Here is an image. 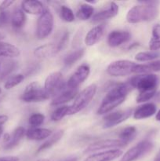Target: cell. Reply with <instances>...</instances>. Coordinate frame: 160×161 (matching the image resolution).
Masks as SVG:
<instances>
[{
  "mask_svg": "<svg viewBox=\"0 0 160 161\" xmlns=\"http://www.w3.org/2000/svg\"><path fill=\"white\" fill-rule=\"evenodd\" d=\"M60 17L64 21L70 23L75 20V14L73 11L67 6H61L60 9Z\"/></svg>",
  "mask_w": 160,
  "mask_h": 161,
  "instance_id": "d6a6232c",
  "label": "cell"
},
{
  "mask_svg": "<svg viewBox=\"0 0 160 161\" xmlns=\"http://www.w3.org/2000/svg\"><path fill=\"white\" fill-rule=\"evenodd\" d=\"M37 161H50V160H48V159H39Z\"/></svg>",
  "mask_w": 160,
  "mask_h": 161,
  "instance_id": "681fc988",
  "label": "cell"
},
{
  "mask_svg": "<svg viewBox=\"0 0 160 161\" xmlns=\"http://www.w3.org/2000/svg\"><path fill=\"white\" fill-rule=\"evenodd\" d=\"M0 161H19V158L17 157H0Z\"/></svg>",
  "mask_w": 160,
  "mask_h": 161,
  "instance_id": "60d3db41",
  "label": "cell"
},
{
  "mask_svg": "<svg viewBox=\"0 0 160 161\" xmlns=\"http://www.w3.org/2000/svg\"><path fill=\"white\" fill-rule=\"evenodd\" d=\"M3 125H0V138H1V136L3 135Z\"/></svg>",
  "mask_w": 160,
  "mask_h": 161,
  "instance_id": "c3c4849f",
  "label": "cell"
},
{
  "mask_svg": "<svg viewBox=\"0 0 160 161\" xmlns=\"http://www.w3.org/2000/svg\"><path fill=\"white\" fill-rule=\"evenodd\" d=\"M2 92H3V91H2V89H1V88H0V94H2Z\"/></svg>",
  "mask_w": 160,
  "mask_h": 161,
  "instance_id": "f907efd6",
  "label": "cell"
},
{
  "mask_svg": "<svg viewBox=\"0 0 160 161\" xmlns=\"http://www.w3.org/2000/svg\"><path fill=\"white\" fill-rule=\"evenodd\" d=\"M130 89L131 86L129 83H118L111 86L102 99L101 103L97 110V114H107L123 103L130 93Z\"/></svg>",
  "mask_w": 160,
  "mask_h": 161,
  "instance_id": "6da1fadb",
  "label": "cell"
},
{
  "mask_svg": "<svg viewBox=\"0 0 160 161\" xmlns=\"http://www.w3.org/2000/svg\"><path fill=\"white\" fill-rule=\"evenodd\" d=\"M25 129L23 127H18L13 130L12 135H10V139L7 143L5 144V149H11L17 146L25 135Z\"/></svg>",
  "mask_w": 160,
  "mask_h": 161,
  "instance_id": "cb8c5ba5",
  "label": "cell"
},
{
  "mask_svg": "<svg viewBox=\"0 0 160 161\" xmlns=\"http://www.w3.org/2000/svg\"><path fill=\"white\" fill-rule=\"evenodd\" d=\"M63 161H78V158L77 157H70V158H67L64 160Z\"/></svg>",
  "mask_w": 160,
  "mask_h": 161,
  "instance_id": "ee69618b",
  "label": "cell"
},
{
  "mask_svg": "<svg viewBox=\"0 0 160 161\" xmlns=\"http://www.w3.org/2000/svg\"><path fill=\"white\" fill-rule=\"evenodd\" d=\"M155 72H160V60L153 61L147 64H136L133 73L151 74Z\"/></svg>",
  "mask_w": 160,
  "mask_h": 161,
  "instance_id": "603a6c76",
  "label": "cell"
},
{
  "mask_svg": "<svg viewBox=\"0 0 160 161\" xmlns=\"http://www.w3.org/2000/svg\"><path fill=\"white\" fill-rule=\"evenodd\" d=\"M136 128L133 126H130L124 128L119 134V140L123 142L125 145L133 141L136 135Z\"/></svg>",
  "mask_w": 160,
  "mask_h": 161,
  "instance_id": "f1b7e54d",
  "label": "cell"
},
{
  "mask_svg": "<svg viewBox=\"0 0 160 161\" xmlns=\"http://www.w3.org/2000/svg\"><path fill=\"white\" fill-rule=\"evenodd\" d=\"M155 94H156V91L139 93V94H138V96L136 97V102H137V103H143V102H147V101L151 100L152 97H155Z\"/></svg>",
  "mask_w": 160,
  "mask_h": 161,
  "instance_id": "74e56055",
  "label": "cell"
},
{
  "mask_svg": "<svg viewBox=\"0 0 160 161\" xmlns=\"http://www.w3.org/2000/svg\"><path fill=\"white\" fill-rule=\"evenodd\" d=\"M125 146L126 145L119 139H111H111H103L89 145L86 149L85 153H89L103 150V149H118L119 147H125Z\"/></svg>",
  "mask_w": 160,
  "mask_h": 161,
  "instance_id": "7c38bea8",
  "label": "cell"
},
{
  "mask_svg": "<svg viewBox=\"0 0 160 161\" xmlns=\"http://www.w3.org/2000/svg\"><path fill=\"white\" fill-rule=\"evenodd\" d=\"M9 119V117L6 115H0V125H3L6 124Z\"/></svg>",
  "mask_w": 160,
  "mask_h": 161,
  "instance_id": "b9f144b4",
  "label": "cell"
},
{
  "mask_svg": "<svg viewBox=\"0 0 160 161\" xmlns=\"http://www.w3.org/2000/svg\"><path fill=\"white\" fill-rule=\"evenodd\" d=\"M89 73H90L89 66L86 64H82L71 75L66 83V86L70 89H78V86L88 78Z\"/></svg>",
  "mask_w": 160,
  "mask_h": 161,
  "instance_id": "8fae6325",
  "label": "cell"
},
{
  "mask_svg": "<svg viewBox=\"0 0 160 161\" xmlns=\"http://www.w3.org/2000/svg\"><path fill=\"white\" fill-rule=\"evenodd\" d=\"M11 20V14L8 10L0 11V27H5Z\"/></svg>",
  "mask_w": 160,
  "mask_h": 161,
  "instance_id": "f35d334b",
  "label": "cell"
},
{
  "mask_svg": "<svg viewBox=\"0 0 160 161\" xmlns=\"http://www.w3.org/2000/svg\"><path fill=\"white\" fill-rule=\"evenodd\" d=\"M155 99L157 101V102H160V91H158V92H156V94H155Z\"/></svg>",
  "mask_w": 160,
  "mask_h": 161,
  "instance_id": "7bdbcfd3",
  "label": "cell"
},
{
  "mask_svg": "<svg viewBox=\"0 0 160 161\" xmlns=\"http://www.w3.org/2000/svg\"><path fill=\"white\" fill-rule=\"evenodd\" d=\"M97 89V85L93 83L78 93L72 105L69 106V116L76 114L87 107L95 96Z\"/></svg>",
  "mask_w": 160,
  "mask_h": 161,
  "instance_id": "3957f363",
  "label": "cell"
},
{
  "mask_svg": "<svg viewBox=\"0 0 160 161\" xmlns=\"http://www.w3.org/2000/svg\"><path fill=\"white\" fill-rule=\"evenodd\" d=\"M121 149H114L93 153L85 159L84 161H113L122 155Z\"/></svg>",
  "mask_w": 160,
  "mask_h": 161,
  "instance_id": "5bb4252c",
  "label": "cell"
},
{
  "mask_svg": "<svg viewBox=\"0 0 160 161\" xmlns=\"http://www.w3.org/2000/svg\"><path fill=\"white\" fill-rule=\"evenodd\" d=\"M44 120H45V116L43 114H42V113H34L29 117L28 123L31 126V127L36 128V127L42 125L44 123Z\"/></svg>",
  "mask_w": 160,
  "mask_h": 161,
  "instance_id": "8d00e7d4",
  "label": "cell"
},
{
  "mask_svg": "<svg viewBox=\"0 0 160 161\" xmlns=\"http://www.w3.org/2000/svg\"><path fill=\"white\" fill-rule=\"evenodd\" d=\"M20 99L24 102L33 103V102H40L48 100L50 97L45 92L44 86H42L38 82H32L27 85Z\"/></svg>",
  "mask_w": 160,
  "mask_h": 161,
  "instance_id": "5b68a950",
  "label": "cell"
},
{
  "mask_svg": "<svg viewBox=\"0 0 160 161\" xmlns=\"http://www.w3.org/2000/svg\"><path fill=\"white\" fill-rule=\"evenodd\" d=\"M131 34L128 31L114 30L108 36V44L111 47H118L130 40Z\"/></svg>",
  "mask_w": 160,
  "mask_h": 161,
  "instance_id": "9a60e30c",
  "label": "cell"
},
{
  "mask_svg": "<svg viewBox=\"0 0 160 161\" xmlns=\"http://www.w3.org/2000/svg\"><path fill=\"white\" fill-rule=\"evenodd\" d=\"M156 106L153 103H146L138 107L133 113L135 119H144L151 117L156 113Z\"/></svg>",
  "mask_w": 160,
  "mask_h": 161,
  "instance_id": "ffe728a7",
  "label": "cell"
},
{
  "mask_svg": "<svg viewBox=\"0 0 160 161\" xmlns=\"http://www.w3.org/2000/svg\"><path fill=\"white\" fill-rule=\"evenodd\" d=\"M59 53V50L54 42L40 46L37 47L34 51V54L36 58H42V59L53 58Z\"/></svg>",
  "mask_w": 160,
  "mask_h": 161,
  "instance_id": "2e32d148",
  "label": "cell"
},
{
  "mask_svg": "<svg viewBox=\"0 0 160 161\" xmlns=\"http://www.w3.org/2000/svg\"><path fill=\"white\" fill-rule=\"evenodd\" d=\"M64 132L63 130H57V131L55 132L53 135H52L51 136H50V138H49L48 139H47L46 141L43 143V144H42L39 148H38L36 153H40L45 151V149H50V148H51L52 146H53L54 145H56V143H57L58 142H59L60 140L63 138V136H64Z\"/></svg>",
  "mask_w": 160,
  "mask_h": 161,
  "instance_id": "d4e9b609",
  "label": "cell"
},
{
  "mask_svg": "<svg viewBox=\"0 0 160 161\" xmlns=\"http://www.w3.org/2000/svg\"><path fill=\"white\" fill-rule=\"evenodd\" d=\"M155 119H156V120L160 121V110L158 112V113H156V116H155Z\"/></svg>",
  "mask_w": 160,
  "mask_h": 161,
  "instance_id": "bcb514c9",
  "label": "cell"
},
{
  "mask_svg": "<svg viewBox=\"0 0 160 161\" xmlns=\"http://www.w3.org/2000/svg\"><path fill=\"white\" fill-rule=\"evenodd\" d=\"M104 33V27L97 25L91 28L85 37V43L88 47H92L101 39Z\"/></svg>",
  "mask_w": 160,
  "mask_h": 161,
  "instance_id": "d6986e66",
  "label": "cell"
},
{
  "mask_svg": "<svg viewBox=\"0 0 160 161\" xmlns=\"http://www.w3.org/2000/svg\"><path fill=\"white\" fill-rule=\"evenodd\" d=\"M24 80V75L23 74H16L9 76L6 80V81L4 83V88L6 90H11L13 87L17 86Z\"/></svg>",
  "mask_w": 160,
  "mask_h": 161,
  "instance_id": "1f68e13d",
  "label": "cell"
},
{
  "mask_svg": "<svg viewBox=\"0 0 160 161\" xmlns=\"http://www.w3.org/2000/svg\"><path fill=\"white\" fill-rule=\"evenodd\" d=\"M0 69H1V63H0Z\"/></svg>",
  "mask_w": 160,
  "mask_h": 161,
  "instance_id": "816d5d0a",
  "label": "cell"
},
{
  "mask_svg": "<svg viewBox=\"0 0 160 161\" xmlns=\"http://www.w3.org/2000/svg\"><path fill=\"white\" fill-rule=\"evenodd\" d=\"M26 137L30 140L33 141H42V140L45 139L52 135V131L49 129L46 128H30L26 132Z\"/></svg>",
  "mask_w": 160,
  "mask_h": 161,
  "instance_id": "44dd1931",
  "label": "cell"
},
{
  "mask_svg": "<svg viewBox=\"0 0 160 161\" xmlns=\"http://www.w3.org/2000/svg\"><path fill=\"white\" fill-rule=\"evenodd\" d=\"M131 87L136 88L139 93L156 91L158 78L155 74H141L132 77L129 81Z\"/></svg>",
  "mask_w": 160,
  "mask_h": 161,
  "instance_id": "277c9868",
  "label": "cell"
},
{
  "mask_svg": "<svg viewBox=\"0 0 160 161\" xmlns=\"http://www.w3.org/2000/svg\"><path fill=\"white\" fill-rule=\"evenodd\" d=\"M154 161H160V150L158 151V153H157L156 157H155V160H154Z\"/></svg>",
  "mask_w": 160,
  "mask_h": 161,
  "instance_id": "f6af8a7d",
  "label": "cell"
},
{
  "mask_svg": "<svg viewBox=\"0 0 160 161\" xmlns=\"http://www.w3.org/2000/svg\"><path fill=\"white\" fill-rule=\"evenodd\" d=\"M160 57V51H147L140 52L136 53L135 56V59L141 62H146V61H153Z\"/></svg>",
  "mask_w": 160,
  "mask_h": 161,
  "instance_id": "4dcf8cb0",
  "label": "cell"
},
{
  "mask_svg": "<svg viewBox=\"0 0 160 161\" xmlns=\"http://www.w3.org/2000/svg\"><path fill=\"white\" fill-rule=\"evenodd\" d=\"M133 113L132 108H127L125 110H120V111L112 112L108 113L104 117L103 128L108 129L115 127L118 124H122V122L126 120L130 117Z\"/></svg>",
  "mask_w": 160,
  "mask_h": 161,
  "instance_id": "30bf717a",
  "label": "cell"
},
{
  "mask_svg": "<svg viewBox=\"0 0 160 161\" xmlns=\"http://www.w3.org/2000/svg\"><path fill=\"white\" fill-rule=\"evenodd\" d=\"M149 49L151 51H158L160 50V25H155L152 28V38L149 41Z\"/></svg>",
  "mask_w": 160,
  "mask_h": 161,
  "instance_id": "4316f807",
  "label": "cell"
},
{
  "mask_svg": "<svg viewBox=\"0 0 160 161\" xmlns=\"http://www.w3.org/2000/svg\"><path fill=\"white\" fill-rule=\"evenodd\" d=\"M85 54V50L83 48L78 49L72 53H68L64 59V64L66 67H71L75 62L81 59Z\"/></svg>",
  "mask_w": 160,
  "mask_h": 161,
  "instance_id": "f546056e",
  "label": "cell"
},
{
  "mask_svg": "<svg viewBox=\"0 0 160 161\" xmlns=\"http://www.w3.org/2000/svg\"><path fill=\"white\" fill-rule=\"evenodd\" d=\"M27 17L25 13L20 8H16L11 15V25L15 28H21L26 23Z\"/></svg>",
  "mask_w": 160,
  "mask_h": 161,
  "instance_id": "484cf974",
  "label": "cell"
},
{
  "mask_svg": "<svg viewBox=\"0 0 160 161\" xmlns=\"http://www.w3.org/2000/svg\"><path fill=\"white\" fill-rule=\"evenodd\" d=\"M21 8L24 12L33 15L40 16L45 11V7L42 2L38 0H26L21 3Z\"/></svg>",
  "mask_w": 160,
  "mask_h": 161,
  "instance_id": "ac0fdd59",
  "label": "cell"
},
{
  "mask_svg": "<svg viewBox=\"0 0 160 161\" xmlns=\"http://www.w3.org/2000/svg\"><path fill=\"white\" fill-rule=\"evenodd\" d=\"M136 63L129 60H118L108 64L107 73L114 77H122L134 72Z\"/></svg>",
  "mask_w": 160,
  "mask_h": 161,
  "instance_id": "ba28073f",
  "label": "cell"
},
{
  "mask_svg": "<svg viewBox=\"0 0 160 161\" xmlns=\"http://www.w3.org/2000/svg\"><path fill=\"white\" fill-rule=\"evenodd\" d=\"M94 9L93 6L88 3H84L79 6L76 13V16L79 20H87L93 16Z\"/></svg>",
  "mask_w": 160,
  "mask_h": 161,
  "instance_id": "83f0119b",
  "label": "cell"
},
{
  "mask_svg": "<svg viewBox=\"0 0 160 161\" xmlns=\"http://www.w3.org/2000/svg\"><path fill=\"white\" fill-rule=\"evenodd\" d=\"M69 116V106H62L56 108L51 115V119L53 121H60L65 116Z\"/></svg>",
  "mask_w": 160,
  "mask_h": 161,
  "instance_id": "836d02e7",
  "label": "cell"
},
{
  "mask_svg": "<svg viewBox=\"0 0 160 161\" xmlns=\"http://www.w3.org/2000/svg\"><path fill=\"white\" fill-rule=\"evenodd\" d=\"M3 39H5V35L3 34V33H2L1 31H0V41L3 40Z\"/></svg>",
  "mask_w": 160,
  "mask_h": 161,
  "instance_id": "7dc6e473",
  "label": "cell"
},
{
  "mask_svg": "<svg viewBox=\"0 0 160 161\" xmlns=\"http://www.w3.org/2000/svg\"><path fill=\"white\" fill-rule=\"evenodd\" d=\"M20 54L18 47L9 42L0 41V57L3 58H17Z\"/></svg>",
  "mask_w": 160,
  "mask_h": 161,
  "instance_id": "7402d4cb",
  "label": "cell"
},
{
  "mask_svg": "<svg viewBox=\"0 0 160 161\" xmlns=\"http://www.w3.org/2000/svg\"><path fill=\"white\" fill-rule=\"evenodd\" d=\"M154 147L153 143L149 140H143L136 146L130 148L119 161H134L148 153Z\"/></svg>",
  "mask_w": 160,
  "mask_h": 161,
  "instance_id": "9c48e42d",
  "label": "cell"
},
{
  "mask_svg": "<svg viewBox=\"0 0 160 161\" xmlns=\"http://www.w3.org/2000/svg\"><path fill=\"white\" fill-rule=\"evenodd\" d=\"M119 8V6L114 2L109 3L105 7L99 10L92 17V21L94 23L103 21V20L111 19L118 15Z\"/></svg>",
  "mask_w": 160,
  "mask_h": 161,
  "instance_id": "4fadbf2b",
  "label": "cell"
},
{
  "mask_svg": "<svg viewBox=\"0 0 160 161\" xmlns=\"http://www.w3.org/2000/svg\"><path fill=\"white\" fill-rule=\"evenodd\" d=\"M139 3L140 5L133 6L127 13L126 20L128 23L137 24L152 21L158 17V2L141 1Z\"/></svg>",
  "mask_w": 160,
  "mask_h": 161,
  "instance_id": "7a4b0ae2",
  "label": "cell"
},
{
  "mask_svg": "<svg viewBox=\"0 0 160 161\" xmlns=\"http://www.w3.org/2000/svg\"><path fill=\"white\" fill-rule=\"evenodd\" d=\"M78 89H70L66 86L64 91H62L56 97H53L51 102V105L57 106V105H63V104L70 102L72 99L75 98L78 94Z\"/></svg>",
  "mask_w": 160,
  "mask_h": 161,
  "instance_id": "e0dca14e",
  "label": "cell"
},
{
  "mask_svg": "<svg viewBox=\"0 0 160 161\" xmlns=\"http://www.w3.org/2000/svg\"><path fill=\"white\" fill-rule=\"evenodd\" d=\"M54 25L53 16L51 11L45 9V11L39 16L37 21L36 36L38 39H45L51 35Z\"/></svg>",
  "mask_w": 160,
  "mask_h": 161,
  "instance_id": "52a82bcc",
  "label": "cell"
},
{
  "mask_svg": "<svg viewBox=\"0 0 160 161\" xmlns=\"http://www.w3.org/2000/svg\"><path fill=\"white\" fill-rule=\"evenodd\" d=\"M17 67V62L13 61H9L5 63L3 69H2L1 74H0V80H4L7 77L14 69Z\"/></svg>",
  "mask_w": 160,
  "mask_h": 161,
  "instance_id": "d590c367",
  "label": "cell"
},
{
  "mask_svg": "<svg viewBox=\"0 0 160 161\" xmlns=\"http://www.w3.org/2000/svg\"><path fill=\"white\" fill-rule=\"evenodd\" d=\"M14 1H10V0H6V1L2 2V3L0 4V11H5L7 10L8 8L11 6V5L13 4Z\"/></svg>",
  "mask_w": 160,
  "mask_h": 161,
  "instance_id": "ab89813d",
  "label": "cell"
},
{
  "mask_svg": "<svg viewBox=\"0 0 160 161\" xmlns=\"http://www.w3.org/2000/svg\"><path fill=\"white\" fill-rule=\"evenodd\" d=\"M65 87L66 83L61 72H53L49 74L44 83V89L50 98L56 97Z\"/></svg>",
  "mask_w": 160,
  "mask_h": 161,
  "instance_id": "8992f818",
  "label": "cell"
},
{
  "mask_svg": "<svg viewBox=\"0 0 160 161\" xmlns=\"http://www.w3.org/2000/svg\"><path fill=\"white\" fill-rule=\"evenodd\" d=\"M68 39H69V32L68 31H64L62 34L60 35V36H58L57 39L54 41V43L56 44L59 52H61V50H63L64 48H65L67 42H68Z\"/></svg>",
  "mask_w": 160,
  "mask_h": 161,
  "instance_id": "e575fe53",
  "label": "cell"
}]
</instances>
